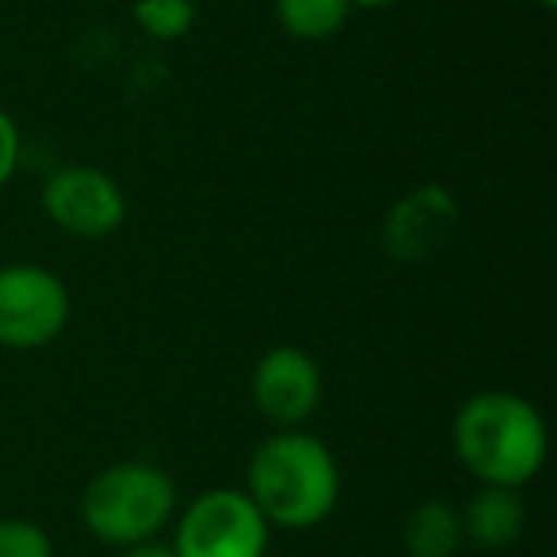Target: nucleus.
<instances>
[{"instance_id":"obj_10","label":"nucleus","mask_w":557,"mask_h":557,"mask_svg":"<svg viewBox=\"0 0 557 557\" xmlns=\"http://www.w3.org/2000/svg\"><path fill=\"white\" fill-rule=\"evenodd\" d=\"M462 542V516L450 500H420L405 519V557H458Z\"/></svg>"},{"instance_id":"obj_8","label":"nucleus","mask_w":557,"mask_h":557,"mask_svg":"<svg viewBox=\"0 0 557 557\" xmlns=\"http://www.w3.org/2000/svg\"><path fill=\"white\" fill-rule=\"evenodd\" d=\"M458 202L443 187L428 184L409 191L386 218V248L397 260H420L435 252L455 230Z\"/></svg>"},{"instance_id":"obj_15","label":"nucleus","mask_w":557,"mask_h":557,"mask_svg":"<svg viewBox=\"0 0 557 557\" xmlns=\"http://www.w3.org/2000/svg\"><path fill=\"white\" fill-rule=\"evenodd\" d=\"M119 557H176V549H172V542L164 534H157V539L134 542V546L119 549Z\"/></svg>"},{"instance_id":"obj_7","label":"nucleus","mask_w":557,"mask_h":557,"mask_svg":"<svg viewBox=\"0 0 557 557\" xmlns=\"http://www.w3.org/2000/svg\"><path fill=\"white\" fill-rule=\"evenodd\" d=\"M252 405L271 428H302L321 409L325 379L318 359L298 344H275L252 367Z\"/></svg>"},{"instance_id":"obj_17","label":"nucleus","mask_w":557,"mask_h":557,"mask_svg":"<svg viewBox=\"0 0 557 557\" xmlns=\"http://www.w3.org/2000/svg\"><path fill=\"white\" fill-rule=\"evenodd\" d=\"M534 4H539L542 12H554L557 9V0H534Z\"/></svg>"},{"instance_id":"obj_9","label":"nucleus","mask_w":557,"mask_h":557,"mask_svg":"<svg viewBox=\"0 0 557 557\" xmlns=\"http://www.w3.org/2000/svg\"><path fill=\"white\" fill-rule=\"evenodd\" d=\"M462 516V534L466 542H473L478 549L500 554L511 549L527 531V500L523 488L508 485H478L470 493V500L458 508Z\"/></svg>"},{"instance_id":"obj_2","label":"nucleus","mask_w":557,"mask_h":557,"mask_svg":"<svg viewBox=\"0 0 557 557\" xmlns=\"http://www.w3.org/2000/svg\"><path fill=\"white\" fill-rule=\"evenodd\" d=\"M450 447L478 485L527 488L549 455V432L534 401L511 389H478L455 412Z\"/></svg>"},{"instance_id":"obj_13","label":"nucleus","mask_w":557,"mask_h":557,"mask_svg":"<svg viewBox=\"0 0 557 557\" xmlns=\"http://www.w3.org/2000/svg\"><path fill=\"white\" fill-rule=\"evenodd\" d=\"M0 557H54V542L35 519L0 516Z\"/></svg>"},{"instance_id":"obj_11","label":"nucleus","mask_w":557,"mask_h":557,"mask_svg":"<svg viewBox=\"0 0 557 557\" xmlns=\"http://www.w3.org/2000/svg\"><path fill=\"white\" fill-rule=\"evenodd\" d=\"M351 0H275L278 27L295 42H329L351 20Z\"/></svg>"},{"instance_id":"obj_14","label":"nucleus","mask_w":557,"mask_h":557,"mask_svg":"<svg viewBox=\"0 0 557 557\" xmlns=\"http://www.w3.org/2000/svg\"><path fill=\"white\" fill-rule=\"evenodd\" d=\"M20 161H24V134H20L16 119L0 108V191L16 180Z\"/></svg>"},{"instance_id":"obj_5","label":"nucleus","mask_w":557,"mask_h":557,"mask_svg":"<svg viewBox=\"0 0 557 557\" xmlns=\"http://www.w3.org/2000/svg\"><path fill=\"white\" fill-rule=\"evenodd\" d=\"M70 313L73 298L58 271L27 260L0 268V348H50L70 325Z\"/></svg>"},{"instance_id":"obj_3","label":"nucleus","mask_w":557,"mask_h":557,"mask_svg":"<svg viewBox=\"0 0 557 557\" xmlns=\"http://www.w3.org/2000/svg\"><path fill=\"white\" fill-rule=\"evenodd\" d=\"M180 511V488L153 462H111L81 493V523L103 546L126 549L164 534Z\"/></svg>"},{"instance_id":"obj_4","label":"nucleus","mask_w":557,"mask_h":557,"mask_svg":"<svg viewBox=\"0 0 557 557\" xmlns=\"http://www.w3.org/2000/svg\"><path fill=\"white\" fill-rule=\"evenodd\" d=\"M176 557H263L271 527L245 488H202L172 519Z\"/></svg>"},{"instance_id":"obj_16","label":"nucleus","mask_w":557,"mask_h":557,"mask_svg":"<svg viewBox=\"0 0 557 557\" xmlns=\"http://www.w3.org/2000/svg\"><path fill=\"white\" fill-rule=\"evenodd\" d=\"M394 4H405V0H351V9H394Z\"/></svg>"},{"instance_id":"obj_12","label":"nucleus","mask_w":557,"mask_h":557,"mask_svg":"<svg viewBox=\"0 0 557 557\" xmlns=\"http://www.w3.org/2000/svg\"><path fill=\"white\" fill-rule=\"evenodd\" d=\"M199 20L195 0H134V24L153 42H180Z\"/></svg>"},{"instance_id":"obj_6","label":"nucleus","mask_w":557,"mask_h":557,"mask_svg":"<svg viewBox=\"0 0 557 557\" xmlns=\"http://www.w3.org/2000/svg\"><path fill=\"white\" fill-rule=\"evenodd\" d=\"M42 210L70 237L103 240L126 225L131 202L111 172L96 164H65L42 184Z\"/></svg>"},{"instance_id":"obj_1","label":"nucleus","mask_w":557,"mask_h":557,"mask_svg":"<svg viewBox=\"0 0 557 557\" xmlns=\"http://www.w3.org/2000/svg\"><path fill=\"white\" fill-rule=\"evenodd\" d=\"M341 462L302 428H275L248 458L245 493L271 531H313L341 504Z\"/></svg>"}]
</instances>
